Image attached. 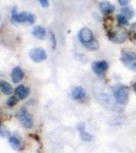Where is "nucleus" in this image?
I'll return each mask as SVG.
<instances>
[{
    "label": "nucleus",
    "instance_id": "1",
    "mask_svg": "<svg viewBox=\"0 0 136 153\" xmlns=\"http://www.w3.org/2000/svg\"><path fill=\"white\" fill-rule=\"evenodd\" d=\"M114 97L119 104L125 105L129 100V89L127 86L117 85L114 88Z\"/></svg>",
    "mask_w": 136,
    "mask_h": 153
},
{
    "label": "nucleus",
    "instance_id": "2",
    "mask_svg": "<svg viewBox=\"0 0 136 153\" xmlns=\"http://www.w3.org/2000/svg\"><path fill=\"white\" fill-rule=\"evenodd\" d=\"M108 38L114 43H123V42L127 40L128 34L126 32V30L121 28V27H117V28H115L113 31H111L108 33Z\"/></svg>",
    "mask_w": 136,
    "mask_h": 153
},
{
    "label": "nucleus",
    "instance_id": "3",
    "mask_svg": "<svg viewBox=\"0 0 136 153\" xmlns=\"http://www.w3.org/2000/svg\"><path fill=\"white\" fill-rule=\"evenodd\" d=\"M121 61L129 70L136 71V53L132 51H124L121 56Z\"/></svg>",
    "mask_w": 136,
    "mask_h": 153
},
{
    "label": "nucleus",
    "instance_id": "4",
    "mask_svg": "<svg viewBox=\"0 0 136 153\" xmlns=\"http://www.w3.org/2000/svg\"><path fill=\"white\" fill-rule=\"evenodd\" d=\"M11 19L14 23H28L32 25L35 23V16L30 12H21V13L13 12Z\"/></svg>",
    "mask_w": 136,
    "mask_h": 153
},
{
    "label": "nucleus",
    "instance_id": "5",
    "mask_svg": "<svg viewBox=\"0 0 136 153\" xmlns=\"http://www.w3.org/2000/svg\"><path fill=\"white\" fill-rule=\"evenodd\" d=\"M18 118L25 128L30 129V128L33 127V118H32L31 114L29 113L28 109L26 107H23L19 109L18 113Z\"/></svg>",
    "mask_w": 136,
    "mask_h": 153
},
{
    "label": "nucleus",
    "instance_id": "6",
    "mask_svg": "<svg viewBox=\"0 0 136 153\" xmlns=\"http://www.w3.org/2000/svg\"><path fill=\"white\" fill-rule=\"evenodd\" d=\"M29 55L32 60L35 61V62H42L47 57L45 50H43L42 48H33L29 52Z\"/></svg>",
    "mask_w": 136,
    "mask_h": 153
},
{
    "label": "nucleus",
    "instance_id": "7",
    "mask_svg": "<svg viewBox=\"0 0 136 153\" xmlns=\"http://www.w3.org/2000/svg\"><path fill=\"white\" fill-rule=\"evenodd\" d=\"M108 68V65L105 60H97L92 63V71L95 73V75L102 76L107 73Z\"/></svg>",
    "mask_w": 136,
    "mask_h": 153
},
{
    "label": "nucleus",
    "instance_id": "8",
    "mask_svg": "<svg viewBox=\"0 0 136 153\" xmlns=\"http://www.w3.org/2000/svg\"><path fill=\"white\" fill-rule=\"evenodd\" d=\"M79 40L81 41V43H82L84 46H85L86 44L92 42L94 40L92 31L88 28H83L80 32H79Z\"/></svg>",
    "mask_w": 136,
    "mask_h": 153
},
{
    "label": "nucleus",
    "instance_id": "9",
    "mask_svg": "<svg viewBox=\"0 0 136 153\" xmlns=\"http://www.w3.org/2000/svg\"><path fill=\"white\" fill-rule=\"evenodd\" d=\"M14 94H16V96L19 99H25V98H27L30 95V89L27 86L21 85L16 89Z\"/></svg>",
    "mask_w": 136,
    "mask_h": 153
},
{
    "label": "nucleus",
    "instance_id": "10",
    "mask_svg": "<svg viewBox=\"0 0 136 153\" xmlns=\"http://www.w3.org/2000/svg\"><path fill=\"white\" fill-rule=\"evenodd\" d=\"M99 8H100V10L103 14H108V13H111V12H113L114 10H115V6H114L111 2L107 1V0H102V1H100Z\"/></svg>",
    "mask_w": 136,
    "mask_h": 153
},
{
    "label": "nucleus",
    "instance_id": "11",
    "mask_svg": "<svg viewBox=\"0 0 136 153\" xmlns=\"http://www.w3.org/2000/svg\"><path fill=\"white\" fill-rule=\"evenodd\" d=\"M24 79V71L21 68L16 66L11 71V80L13 83H19Z\"/></svg>",
    "mask_w": 136,
    "mask_h": 153
},
{
    "label": "nucleus",
    "instance_id": "12",
    "mask_svg": "<svg viewBox=\"0 0 136 153\" xmlns=\"http://www.w3.org/2000/svg\"><path fill=\"white\" fill-rule=\"evenodd\" d=\"M72 96H73L74 99L81 100V99H83V98H85L86 92H85V90H84V88L76 87L73 89V91H72Z\"/></svg>",
    "mask_w": 136,
    "mask_h": 153
},
{
    "label": "nucleus",
    "instance_id": "13",
    "mask_svg": "<svg viewBox=\"0 0 136 153\" xmlns=\"http://www.w3.org/2000/svg\"><path fill=\"white\" fill-rule=\"evenodd\" d=\"M46 33H47V32H46L45 28L40 27V26L35 27V28L33 29V31H32V34L38 39H44L46 37Z\"/></svg>",
    "mask_w": 136,
    "mask_h": 153
},
{
    "label": "nucleus",
    "instance_id": "14",
    "mask_svg": "<svg viewBox=\"0 0 136 153\" xmlns=\"http://www.w3.org/2000/svg\"><path fill=\"white\" fill-rule=\"evenodd\" d=\"M78 129H79V132H80V135H81V138L84 140V141H91L92 140V136L89 135L85 130H84V124H80L78 126Z\"/></svg>",
    "mask_w": 136,
    "mask_h": 153
},
{
    "label": "nucleus",
    "instance_id": "15",
    "mask_svg": "<svg viewBox=\"0 0 136 153\" xmlns=\"http://www.w3.org/2000/svg\"><path fill=\"white\" fill-rule=\"evenodd\" d=\"M8 141H9V144L11 145V147L13 148V149H19V147H21V145H22L21 139H19V137H16V136H11V137H9Z\"/></svg>",
    "mask_w": 136,
    "mask_h": 153
},
{
    "label": "nucleus",
    "instance_id": "16",
    "mask_svg": "<svg viewBox=\"0 0 136 153\" xmlns=\"http://www.w3.org/2000/svg\"><path fill=\"white\" fill-rule=\"evenodd\" d=\"M121 14L122 16H124L125 18H127L128 19H132L133 16H134V14H135V11L133 10L131 7H123L122 9H121Z\"/></svg>",
    "mask_w": 136,
    "mask_h": 153
},
{
    "label": "nucleus",
    "instance_id": "17",
    "mask_svg": "<svg viewBox=\"0 0 136 153\" xmlns=\"http://www.w3.org/2000/svg\"><path fill=\"white\" fill-rule=\"evenodd\" d=\"M0 87H1V91H2V93H3V94L10 95L12 93L11 86L9 85L8 83L4 82V81H1V82H0Z\"/></svg>",
    "mask_w": 136,
    "mask_h": 153
},
{
    "label": "nucleus",
    "instance_id": "18",
    "mask_svg": "<svg viewBox=\"0 0 136 153\" xmlns=\"http://www.w3.org/2000/svg\"><path fill=\"white\" fill-rule=\"evenodd\" d=\"M85 47L88 48L89 50H96V49L98 48V43H97V41H96L95 39H94V40H93L92 42H90V43L86 44Z\"/></svg>",
    "mask_w": 136,
    "mask_h": 153
},
{
    "label": "nucleus",
    "instance_id": "19",
    "mask_svg": "<svg viewBox=\"0 0 136 153\" xmlns=\"http://www.w3.org/2000/svg\"><path fill=\"white\" fill-rule=\"evenodd\" d=\"M118 23H119V25H121V26L128 25V19L125 18V16H122V14H120V16H118Z\"/></svg>",
    "mask_w": 136,
    "mask_h": 153
},
{
    "label": "nucleus",
    "instance_id": "20",
    "mask_svg": "<svg viewBox=\"0 0 136 153\" xmlns=\"http://www.w3.org/2000/svg\"><path fill=\"white\" fill-rule=\"evenodd\" d=\"M16 97H10L8 98V100H7V105L9 106V107H12V106H14L16 104V102H18V99H16Z\"/></svg>",
    "mask_w": 136,
    "mask_h": 153
},
{
    "label": "nucleus",
    "instance_id": "21",
    "mask_svg": "<svg viewBox=\"0 0 136 153\" xmlns=\"http://www.w3.org/2000/svg\"><path fill=\"white\" fill-rule=\"evenodd\" d=\"M0 134H1L2 137H8L9 131H8V130H6V128L4 127V126H2V127L0 128Z\"/></svg>",
    "mask_w": 136,
    "mask_h": 153
},
{
    "label": "nucleus",
    "instance_id": "22",
    "mask_svg": "<svg viewBox=\"0 0 136 153\" xmlns=\"http://www.w3.org/2000/svg\"><path fill=\"white\" fill-rule=\"evenodd\" d=\"M39 2H40V4L43 7H48L49 6V2L48 0H39Z\"/></svg>",
    "mask_w": 136,
    "mask_h": 153
},
{
    "label": "nucleus",
    "instance_id": "23",
    "mask_svg": "<svg viewBox=\"0 0 136 153\" xmlns=\"http://www.w3.org/2000/svg\"><path fill=\"white\" fill-rule=\"evenodd\" d=\"M131 1V0H118V2L121 4L122 6H125V5H127L128 3Z\"/></svg>",
    "mask_w": 136,
    "mask_h": 153
},
{
    "label": "nucleus",
    "instance_id": "24",
    "mask_svg": "<svg viewBox=\"0 0 136 153\" xmlns=\"http://www.w3.org/2000/svg\"><path fill=\"white\" fill-rule=\"evenodd\" d=\"M131 33L136 35V23H134L132 26H131Z\"/></svg>",
    "mask_w": 136,
    "mask_h": 153
},
{
    "label": "nucleus",
    "instance_id": "25",
    "mask_svg": "<svg viewBox=\"0 0 136 153\" xmlns=\"http://www.w3.org/2000/svg\"><path fill=\"white\" fill-rule=\"evenodd\" d=\"M133 89H134V91L136 92V82H135L134 84H133Z\"/></svg>",
    "mask_w": 136,
    "mask_h": 153
}]
</instances>
